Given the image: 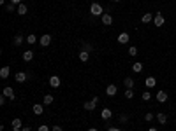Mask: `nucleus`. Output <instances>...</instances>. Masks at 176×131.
Here are the masks:
<instances>
[{
    "label": "nucleus",
    "mask_w": 176,
    "mask_h": 131,
    "mask_svg": "<svg viewBox=\"0 0 176 131\" xmlns=\"http://www.w3.org/2000/svg\"><path fill=\"white\" fill-rule=\"evenodd\" d=\"M164 23H166L164 14H162L160 10H157V12H155V18H153V25H155L157 28H160V26H164Z\"/></svg>",
    "instance_id": "nucleus-1"
},
{
    "label": "nucleus",
    "mask_w": 176,
    "mask_h": 131,
    "mask_svg": "<svg viewBox=\"0 0 176 131\" xmlns=\"http://www.w3.org/2000/svg\"><path fill=\"white\" fill-rule=\"evenodd\" d=\"M90 12H92V16H102L104 9H102V5H101V4L93 2L92 5H90Z\"/></svg>",
    "instance_id": "nucleus-2"
},
{
    "label": "nucleus",
    "mask_w": 176,
    "mask_h": 131,
    "mask_svg": "<svg viewBox=\"0 0 176 131\" xmlns=\"http://www.w3.org/2000/svg\"><path fill=\"white\" fill-rule=\"evenodd\" d=\"M101 21H102V25H106V26H111L113 25V16L109 12H104L102 16H101Z\"/></svg>",
    "instance_id": "nucleus-3"
},
{
    "label": "nucleus",
    "mask_w": 176,
    "mask_h": 131,
    "mask_svg": "<svg viewBox=\"0 0 176 131\" xmlns=\"http://www.w3.org/2000/svg\"><path fill=\"white\" fill-rule=\"evenodd\" d=\"M97 103H99V98L95 96L93 100H90V101H86V103H85V105H83V109H85V110H93V109L97 107Z\"/></svg>",
    "instance_id": "nucleus-4"
},
{
    "label": "nucleus",
    "mask_w": 176,
    "mask_h": 131,
    "mask_svg": "<svg viewBox=\"0 0 176 131\" xmlns=\"http://www.w3.org/2000/svg\"><path fill=\"white\" fill-rule=\"evenodd\" d=\"M39 44L41 46H44V47H48L50 44H51V35H48V33H44L41 39H39Z\"/></svg>",
    "instance_id": "nucleus-5"
},
{
    "label": "nucleus",
    "mask_w": 176,
    "mask_h": 131,
    "mask_svg": "<svg viewBox=\"0 0 176 131\" xmlns=\"http://www.w3.org/2000/svg\"><path fill=\"white\" fill-rule=\"evenodd\" d=\"M116 93H118V88H116L114 84H109V86L106 88V94H107V96H111V98L116 96Z\"/></svg>",
    "instance_id": "nucleus-6"
},
{
    "label": "nucleus",
    "mask_w": 176,
    "mask_h": 131,
    "mask_svg": "<svg viewBox=\"0 0 176 131\" xmlns=\"http://www.w3.org/2000/svg\"><path fill=\"white\" fill-rule=\"evenodd\" d=\"M167 98H169V94H167L166 91H158V93H157V101H158V103H164V101H167Z\"/></svg>",
    "instance_id": "nucleus-7"
},
{
    "label": "nucleus",
    "mask_w": 176,
    "mask_h": 131,
    "mask_svg": "<svg viewBox=\"0 0 176 131\" xmlns=\"http://www.w3.org/2000/svg\"><path fill=\"white\" fill-rule=\"evenodd\" d=\"M116 40L120 42V44H129L130 37H129V33H127V31H122V33L118 35V39H116Z\"/></svg>",
    "instance_id": "nucleus-8"
},
{
    "label": "nucleus",
    "mask_w": 176,
    "mask_h": 131,
    "mask_svg": "<svg viewBox=\"0 0 176 131\" xmlns=\"http://www.w3.org/2000/svg\"><path fill=\"white\" fill-rule=\"evenodd\" d=\"M145 86H146V88H155V86H157V79H155V77H152V75H150V77H146V79H145Z\"/></svg>",
    "instance_id": "nucleus-9"
},
{
    "label": "nucleus",
    "mask_w": 176,
    "mask_h": 131,
    "mask_svg": "<svg viewBox=\"0 0 176 131\" xmlns=\"http://www.w3.org/2000/svg\"><path fill=\"white\" fill-rule=\"evenodd\" d=\"M4 96H5V98H11V100H14V96H16V94H14V89L9 88V86L4 88Z\"/></svg>",
    "instance_id": "nucleus-10"
},
{
    "label": "nucleus",
    "mask_w": 176,
    "mask_h": 131,
    "mask_svg": "<svg viewBox=\"0 0 176 131\" xmlns=\"http://www.w3.org/2000/svg\"><path fill=\"white\" fill-rule=\"evenodd\" d=\"M123 86L127 88V89H134V79H132V77H125Z\"/></svg>",
    "instance_id": "nucleus-11"
},
{
    "label": "nucleus",
    "mask_w": 176,
    "mask_h": 131,
    "mask_svg": "<svg viewBox=\"0 0 176 131\" xmlns=\"http://www.w3.org/2000/svg\"><path fill=\"white\" fill-rule=\"evenodd\" d=\"M14 79H16V82H25L27 79H28V75H27L25 72H18V73L14 75Z\"/></svg>",
    "instance_id": "nucleus-12"
},
{
    "label": "nucleus",
    "mask_w": 176,
    "mask_h": 131,
    "mask_svg": "<svg viewBox=\"0 0 176 131\" xmlns=\"http://www.w3.org/2000/svg\"><path fill=\"white\" fill-rule=\"evenodd\" d=\"M101 117H102L104 121H107V119H111V117H113V112L109 110V109H102V112H101Z\"/></svg>",
    "instance_id": "nucleus-13"
},
{
    "label": "nucleus",
    "mask_w": 176,
    "mask_h": 131,
    "mask_svg": "<svg viewBox=\"0 0 176 131\" xmlns=\"http://www.w3.org/2000/svg\"><path fill=\"white\" fill-rule=\"evenodd\" d=\"M155 117H157V121L160 122V124H164V126L167 124V115L164 114V112H158V114H157Z\"/></svg>",
    "instance_id": "nucleus-14"
},
{
    "label": "nucleus",
    "mask_w": 176,
    "mask_h": 131,
    "mask_svg": "<svg viewBox=\"0 0 176 131\" xmlns=\"http://www.w3.org/2000/svg\"><path fill=\"white\" fill-rule=\"evenodd\" d=\"M50 86H51V88H58V86H60V77L51 75V77H50Z\"/></svg>",
    "instance_id": "nucleus-15"
},
{
    "label": "nucleus",
    "mask_w": 176,
    "mask_h": 131,
    "mask_svg": "<svg viewBox=\"0 0 176 131\" xmlns=\"http://www.w3.org/2000/svg\"><path fill=\"white\" fill-rule=\"evenodd\" d=\"M9 73H11L9 67H2V68H0V77H2V79H7V77H9Z\"/></svg>",
    "instance_id": "nucleus-16"
},
{
    "label": "nucleus",
    "mask_w": 176,
    "mask_h": 131,
    "mask_svg": "<svg viewBox=\"0 0 176 131\" xmlns=\"http://www.w3.org/2000/svg\"><path fill=\"white\" fill-rule=\"evenodd\" d=\"M32 60H34V51H25V52H23V61L28 63V61H32Z\"/></svg>",
    "instance_id": "nucleus-17"
},
{
    "label": "nucleus",
    "mask_w": 176,
    "mask_h": 131,
    "mask_svg": "<svg viewBox=\"0 0 176 131\" xmlns=\"http://www.w3.org/2000/svg\"><path fill=\"white\" fill-rule=\"evenodd\" d=\"M32 110H34V114H35V115H41L42 112H44V107H42V105H39V103H35V105L32 107Z\"/></svg>",
    "instance_id": "nucleus-18"
},
{
    "label": "nucleus",
    "mask_w": 176,
    "mask_h": 131,
    "mask_svg": "<svg viewBox=\"0 0 176 131\" xmlns=\"http://www.w3.org/2000/svg\"><path fill=\"white\" fill-rule=\"evenodd\" d=\"M153 18H155V16H152V12H146V14H143L141 21H143V23H152V21H153Z\"/></svg>",
    "instance_id": "nucleus-19"
},
{
    "label": "nucleus",
    "mask_w": 176,
    "mask_h": 131,
    "mask_svg": "<svg viewBox=\"0 0 176 131\" xmlns=\"http://www.w3.org/2000/svg\"><path fill=\"white\" fill-rule=\"evenodd\" d=\"M79 60L83 61V63H86V61L90 60V52H86V51L81 49V52H79Z\"/></svg>",
    "instance_id": "nucleus-20"
},
{
    "label": "nucleus",
    "mask_w": 176,
    "mask_h": 131,
    "mask_svg": "<svg viewBox=\"0 0 176 131\" xmlns=\"http://www.w3.org/2000/svg\"><path fill=\"white\" fill-rule=\"evenodd\" d=\"M27 5H25V4H20V5H18V10H16V12H18V14H20V16H25V14H27Z\"/></svg>",
    "instance_id": "nucleus-21"
},
{
    "label": "nucleus",
    "mask_w": 176,
    "mask_h": 131,
    "mask_svg": "<svg viewBox=\"0 0 176 131\" xmlns=\"http://www.w3.org/2000/svg\"><path fill=\"white\" fill-rule=\"evenodd\" d=\"M132 72H136V73H139V72H143V65H141L139 61H136L134 65H132Z\"/></svg>",
    "instance_id": "nucleus-22"
},
{
    "label": "nucleus",
    "mask_w": 176,
    "mask_h": 131,
    "mask_svg": "<svg viewBox=\"0 0 176 131\" xmlns=\"http://www.w3.org/2000/svg\"><path fill=\"white\" fill-rule=\"evenodd\" d=\"M42 103H44V105H51V103H53V94H44Z\"/></svg>",
    "instance_id": "nucleus-23"
},
{
    "label": "nucleus",
    "mask_w": 176,
    "mask_h": 131,
    "mask_svg": "<svg viewBox=\"0 0 176 131\" xmlns=\"http://www.w3.org/2000/svg\"><path fill=\"white\" fill-rule=\"evenodd\" d=\"M23 40H27V39H25L23 35H16L12 42H14V46H21V44H23Z\"/></svg>",
    "instance_id": "nucleus-24"
},
{
    "label": "nucleus",
    "mask_w": 176,
    "mask_h": 131,
    "mask_svg": "<svg viewBox=\"0 0 176 131\" xmlns=\"http://www.w3.org/2000/svg\"><path fill=\"white\" fill-rule=\"evenodd\" d=\"M12 128H23V121L21 119H12Z\"/></svg>",
    "instance_id": "nucleus-25"
},
{
    "label": "nucleus",
    "mask_w": 176,
    "mask_h": 131,
    "mask_svg": "<svg viewBox=\"0 0 176 131\" xmlns=\"http://www.w3.org/2000/svg\"><path fill=\"white\" fill-rule=\"evenodd\" d=\"M5 10H7V12H14V10H18V7H16V4H12V2H11V4L5 5Z\"/></svg>",
    "instance_id": "nucleus-26"
},
{
    "label": "nucleus",
    "mask_w": 176,
    "mask_h": 131,
    "mask_svg": "<svg viewBox=\"0 0 176 131\" xmlns=\"http://www.w3.org/2000/svg\"><path fill=\"white\" fill-rule=\"evenodd\" d=\"M125 98H127V100H132V98H134V91L132 89H125Z\"/></svg>",
    "instance_id": "nucleus-27"
},
{
    "label": "nucleus",
    "mask_w": 176,
    "mask_h": 131,
    "mask_svg": "<svg viewBox=\"0 0 176 131\" xmlns=\"http://www.w3.org/2000/svg\"><path fill=\"white\" fill-rule=\"evenodd\" d=\"M27 42H28V44H35V42H37V37H35L34 33H30V35L27 37Z\"/></svg>",
    "instance_id": "nucleus-28"
},
{
    "label": "nucleus",
    "mask_w": 176,
    "mask_h": 131,
    "mask_svg": "<svg viewBox=\"0 0 176 131\" xmlns=\"http://www.w3.org/2000/svg\"><path fill=\"white\" fill-rule=\"evenodd\" d=\"M129 54H130V56H137V47H136V46H130V47H129Z\"/></svg>",
    "instance_id": "nucleus-29"
},
{
    "label": "nucleus",
    "mask_w": 176,
    "mask_h": 131,
    "mask_svg": "<svg viewBox=\"0 0 176 131\" xmlns=\"http://www.w3.org/2000/svg\"><path fill=\"white\" fill-rule=\"evenodd\" d=\"M141 98H143V100H145V101H148V100H150V98H152V94H150V91H145V93L141 94Z\"/></svg>",
    "instance_id": "nucleus-30"
},
{
    "label": "nucleus",
    "mask_w": 176,
    "mask_h": 131,
    "mask_svg": "<svg viewBox=\"0 0 176 131\" xmlns=\"http://www.w3.org/2000/svg\"><path fill=\"white\" fill-rule=\"evenodd\" d=\"M153 117H155V115H153L152 112H146L145 114V121H153Z\"/></svg>",
    "instance_id": "nucleus-31"
},
{
    "label": "nucleus",
    "mask_w": 176,
    "mask_h": 131,
    "mask_svg": "<svg viewBox=\"0 0 176 131\" xmlns=\"http://www.w3.org/2000/svg\"><path fill=\"white\" fill-rule=\"evenodd\" d=\"M92 49H93V47L90 46V44H85V46H83V51H86V52H90Z\"/></svg>",
    "instance_id": "nucleus-32"
},
{
    "label": "nucleus",
    "mask_w": 176,
    "mask_h": 131,
    "mask_svg": "<svg viewBox=\"0 0 176 131\" xmlns=\"http://www.w3.org/2000/svg\"><path fill=\"white\" fill-rule=\"evenodd\" d=\"M127 121H129V115L122 114V115H120V122H127Z\"/></svg>",
    "instance_id": "nucleus-33"
},
{
    "label": "nucleus",
    "mask_w": 176,
    "mask_h": 131,
    "mask_svg": "<svg viewBox=\"0 0 176 131\" xmlns=\"http://www.w3.org/2000/svg\"><path fill=\"white\" fill-rule=\"evenodd\" d=\"M37 131H50V128H48L46 124H42V126H39V130Z\"/></svg>",
    "instance_id": "nucleus-34"
},
{
    "label": "nucleus",
    "mask_w": 176,
    "mask_h": 131,
    "mask_svg": "<svg viewBox=\"0 0 176 131\" xmlns=\"http://www.w3.org/2000/svg\"><path fill=\"white\" fill-rule=\"evenodd\" d=\"M0 105H5V96H4V94L0 96Z\"/></svg>",
    "instance_id": "nucleus-35"
},
{
    "label": "nucleus",
    "mask_w": 176,
    "mask_h": 131,
    "mask_svg": "<svg viewBox=\"0 0 176 131\" xmlns=\"http://www.w3.org/2000/svg\"><path fill=\"white\" fill-rule=\"evenodd\" d=\"M51 131H62V128H60V126H53Z\"/></svg>",
    "instance_id": "nucleus-36"
},
{
    "label": "nucleus",
    "mask_w": 176,
    "mask_h": 131,
    "mask_svg": "<svg viewBox=\"0 0 176 131\" xmlns=\"http://www.w3.org/2000/svg\"><path fill=\"white\" fill-rule=\"evenodd\" d=\"M21 131H32V128H30V126H23V128H21Z\"/></svg>",
    "instance_id": "nucleus-37"
},
{
    "label": "nucleus",
    "mask_w": 176,
    "mask_h": 131,
    "mask_svg": "<svg viewBox=\"0 0 176 131\" xmlns=\"http://www.w3.org/2000/svg\"><path fill=\"white\" fill-rule=\"evenodd\" d=\"M11 2H12V4H16V5H20V4H21V0H11Z\"/></svg>",
    "instance_id": "nucleus-38"
},
{
    "label": "nucleus",
    "mask_w": 176,
    "mask_h": 131,
    "mask_svg": "<svg viewBox=\"0 0 176 131\" xmlns=\"http://www.w3.org/2000/svg\"><path fill=\"white\" fill-rule=\"evenodd\" d=\"M107 131H122V130H120V128H109Z\"/></svg>",
    "instance_id": "nucleus-39"
},
{
    "label": "nucleus",
    "mask_w": 176,
    "mask_h": 131,
    "mask_svg": "<svg viewBox=\"0 0 176 131\" xmlns=\"http://www.w3.org/2000/svg\"><path fill=\"white\" fill-rule=\"evenodd\" d=\"M12 131H21V128H12Z\"/></svg>",
    "instance_id": "nucleus-40"
},
{
    "label": "nucleus",
    "mask_w": 176,
    "mask_h": 131,
    "mask_svg": "<svg viewBox=\"0 0 176 131\" xmlns=\"http://www.w3.org/2000/svg\"><path fill=\"white\" fill-rule=\"evenodd\" d=\"M148 131H158V130H157V128H150Z\"/></svg>",
    "instance_id": "nucleus-41"
},
{
    "label": "nucleus",
    "mask_w": 176,
    "mask_h": 131,
    "mask_svg": "<svg viewBox=\"0 0 176 131\" xmlns=\"http://www.w3.org/2000/svg\"><path fill=\"white\" fill-rule=\"evenodd\" d=\"M88 131H99V130H95V128H90V130H88Z\"/></svg>",
    "instance_id": "nucleus-42"
},
{
    "label": "nucleus",
    "mask_w": 176,
    "mask_h": 131,
    "mask_svg": "<svg viewBox=\"0 0 176 131\" xmlns=\"http://www.w3.org/2000/svg\"><path fill=\"white\" fill-rule=\"evenodd\" d=\"M113 2H122V0H113Z\"/></svg>",
    "instance_id": "nucleus-43"
}]
</instances>
